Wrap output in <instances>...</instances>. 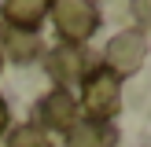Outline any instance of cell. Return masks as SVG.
<instances>
[{
  "label": "cell",
  "instance_id": "10",
  "mask_svg": "<svg viewBox=\"0 0 151 147\" xmlns=\"http://www.w3.org/2000/svg\"><path fill=\"white\" fill-rule=\"evenodd\" d=\"M7 125H11V107H7V103L0 99V136L7 132Z\"/></svg>",
  "mask_w": 151,
  "mask_h": 147
},
{
  "label": "cell",
  "instance_id": "11",
  "mask_svg": "<svg viewBox=\"0 0 151 147\" xmlns=\"http://www.w3.org/2000/svg\"><path fill=\"white\" fill-rule=\"evenodd\" d=\"M0 66H4V55H0Z\"/></svg>",
  "mask_w": 151,
  "mask_h": 147
},
{
  "label": "cell",
  "instance_id": "6",
  "mask_svg": "<svg viewBox=\"0 0 151 147\" xmlns=\"http://www.w3.org/2000/svg\"><path fill=\"white\" fill-rule=\"evenodd\" d=\"M7 26L15 29H29V33H41V22L48 19V0H4L0 4Z\"/></svg>",
  "mask_w": 151,
  "mask_h": 147
},
{
  "label": "cell",
  "instance_id": "7",
  "mask_svg": "<svg viewBox=\"0 0 151 147\" xmlns=\"http://www.w3.org/2000/svg\"><path fill=\"white\" fill-rule=\"evenodd\" d=\"M0 48L7 51L11 63H33L41 59V33H29V29H15L7 22H0Z\"/></svg>",
  "mask_w": 151,
  "mask_h": 147
},
{
  "label": "cell",
  "instance_id": "9",
  "mask_svg": "<svg viewBox=\"0 0 151 147\" xmlns=\"http://www.w3.org/2000/svg\"><path fill=\"white\" fill-rule=\"evenodd\" d=\"M7 147H55L48 140V132L33 121H22L15 129H7Z\"/></svg>",
  "mask_w": 151,
  "mask_h": 147
},
{
  "label": "cell",
  "instance_id": "1",
  "mask_svg": "<svg viewBox=\"0 0 151 147\" xmlns=\"http://www.w3.org/2000/svg\"><path fill=\"white\" fill-rule=\"evenodd\" d=\"M48 19L59 33V44H85L100 29L103 15H100V4H92V0H52Z\"/></svg>",
  "mask_w": 151,
  "mask_h": 147
},
{
  "label": "cell",
  "instance_id": "3",
  "mask_svg": "<svg viewBox=\"0 0 151 147\" xmlns=\"http://www.w3.org/2000/svg\"><path fill=\"white\" fill-rule=\"evenodd\" d=\"M96 66L100 63H96V55L85 44H55L52 51H44V74H48V77L55 81V88H63V92H70L74 85H81Z\"/></svg>",
  "mask_w": 151,
  "mask_h": 147
},
{
  "label": "cell",
  "instance_id": "4",
  "mask_svg": "<svg viewBox=\"0 0 151 147\" xmlns=\"http://www.w3.org/2000/svg\"><path fill=\"white\" fill-rule=\"evenodd\" d=\"M144 59H147V37L140 33V29H125V33H114L107 41L100 66L122 81V77H129V74H137L140 66H144Z\"/></svg>",
  "mask_w": 151,
  "mask_h": 147
},
{
  "label": "cell",
  "instance_id": "2",
  "mask_svg": "<svg viewBox=\"0 0 151 147\" xmlns=\"http://www.w3.org/2000/svg\"><path fill=\"white\" fill-rule=\"evenodd\" d=\"M78 110L88 121H111L122 110V81L114 74H107L103 66H96L85 81H81V103Z\"/></svg>",
  "mask_w": 151,
  "mask_h": 147
},
{
  "label": "cell",
  "instance_id": "5",
  "mask_svg": "<svg viewBox=\"0 0 151 147\" xmlns=\"http://www.w3.org/2000/svg\"><path fill=\"white\" fill-rule=\"evenodd\" d=\"M81 121V110H78V99L63 88H52V92L41 96L37 103V121L41 129H52V132H70L74 125Z\"/></svg>",
  "mask_w": 151,
  "mask_h": 147
},
{
  "label": "cell",
  "instance_id": "8",
  "mask_svg": "<svg viewBox=\"0 0 151 147\" xmlns=\"http://www.w3.org/2000/svg\"><path fill=\"white\" fill-rule=\"evenodd\" d=\"M66 147H118V129L111 121H88V118H81L66 132Z\"/></svg>",
  "mask_w": 151,
  "mask_h": 147
}]
</instances>
